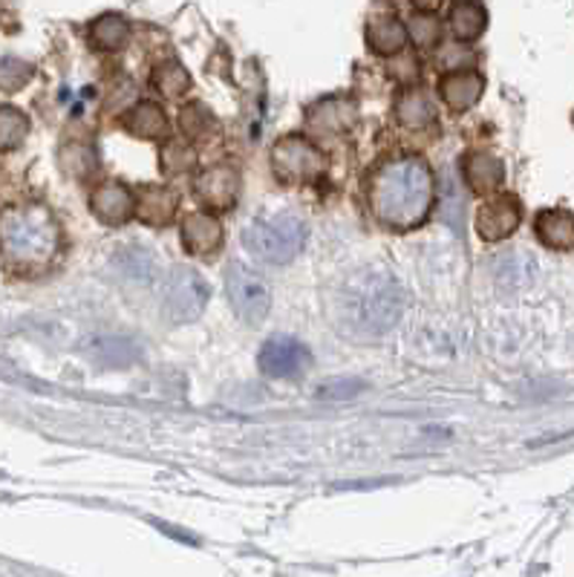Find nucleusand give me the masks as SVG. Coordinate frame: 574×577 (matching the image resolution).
Instances as JSON below:
<instances>
[{"label": "nucleus", "mask_w": 574, "mask_h": 577, "mask_svg": "<svg viewBox=\"0 0 574 577\" xmlns=\"http://www.w3.org/2000/svg\"><path fill=\"white\" fill-rule=\"evenodd\" d=\"M433 197H437L433 170L421 156H393L369 170L367 202L384 229H419L433 208Z\"/></svg>", "instance_id": "f257e3e1"}, {"label": "nucleus", "mask_w": 574, "mask_h": 577, "mask_svg": "<svg viewBox=\"0 0 574 577\" xmlns=\"http://www.w3.org/2000/svg\"><path fill=\"white\" fill-rule=\"evenodd\" d=\"M62 225L44 202L0 208V269L32 277L46 271L62 254Z\"/></svg>", "instance_id": "f03ea898"}, {"label": "nucleus", "mask_w": 574, "mask_h": 577, "mask_svg": "<svg viewBox=\"0 0 574 577\" xmlns=\"http://www.w3.org/2000/svg\"><path fill=\"white\" fill-rule=\"evenodd\" d=\"M307 243V223L291 214L266 217V220H254L243 231V246L263 263L272 266H284L300 254Z\"/></svg>", "instance_id": "7ed1b4c3"}, {"label": "nucleus", "mask_w": 574, "mask_h": 577, "mask_svg": "<svg viewBox=\"0 0 574 577\" xmlns=\"http://www.w3.org/2000/svg\"><path fill=\"white\" fill-rule=\"evenodd\" d=\"M272 170L286 185H309L327 174V156L307 136H284L272 147Z\"/></svg>", "instance_id": "20e7f679"}, {"label": "nucleus", "mask_w": 574, "mask_h": 577, "mask_svg": "<svg viewBox=\"0 0 574 577\" xmlns=\"http://www.w3.org/2000/svg\"><path fill=\"white\" fill-rule=\"evenodd\" d=\"M353 307H355V323L364 326L367 332H387L393 323H398L401 318V289L387 277H373L367 284L361 286L358 292H353Z\"/></svg>", "instance_id": "39448f33"}, {"label": "nucleus", "mask_w": 574, "mask_h": 577, "mask_svg": "<svg viewBox=\"0 0 574 577\" xmlns=\"http://www.w3.org/2000/svg\"><path fill=\"white\" fill-rule=\"evenodd\" d=\"M225 292L240 321L252 323V326L266 321L268 309H272V289L257 271L243 263H231L225 269Z\"/></svg>", "instance_id": "423d86ee"}, {"label": "nucleus", "mask_w": 574, "mask_h": 577, "mask_svg": "<svg viewBox=\"0 0 574 577\" xmlns=\"http://www.w3.org/2000/svg\"><path fill=\"white\" fill-rule=\"evenodd\" d=\"M208 298V284L202 280L197 269L188 266H177L174 275L165 284V300H162V312L170 323H191L202 315Z\"/></svg>", "instance_id": "0eeeda50"}, {"label": "nucleus", "mask_w": 574, "mask_h": 577, "mask_svg": "<svg viewBox=\"0 0 574 577\" xmlns=\"http://www.w3.org/2000/svg\"><path fill=\"white\" fill-rule=\"evenodd\" d=\"M358 124V104L350 96H330L307 110V127L314 136L341 138Z\"/></svg>", "instance_id": "6e6552de"}, {"label": "nucleus", "mask_w": 574, "mask_h": 577, "mask_svg": "<svg viewBox=\"0 0 574 577\" xmlns=\"http://www.w3.org/2000/svg\"><path fill=\"white\" fill-rule=\"evenodd\" d=\"M257 364L268 378H298L312 367V353L295 339H272L263 344Z\"/></svg>", "instance_id": "1a4fd4ad"}, {"label": "nucleus", "mask_w": 574, "mask_h": 577, "mask_svg": "<svg viewBox=\"0 0 574 577\" xmlns=\"http://www.w3.org/2000/svg\"><path fill=\"white\" fill-rule=\"evenodd\" d=\"M240 191V174L234 165H211L194 179V193L197 200L208 208V211H229L238 202Z\"/></svg>", "instance_id": "9d476101"}, {"label": "nucleus", "mask_w": 574, "mask_h": 577, "mask_svg": "<svg viewBox=\"0 0 574 577\" xmlns=\"http://www.w3.org/2000/svg\"><path fill=\"white\" fill-rule=\"evenodd\" d=\"M522 220V206L514 193H499V197H490L479 214H476V231L479 237L488 240V243H497V240L511 237L514 231L520 229Z\"/></svg>", "instance_id": "9b49d317"}, {"label": "nucleus", "mask_w": 574, "mask_h": 577, "mask_svg": "<svg viewBox=\"0 0 574 577\" xmlns=\"http://www.w3.org/2000/svg\"><path fill=\"white\" fill-rule=\"evenodd\" d=\"M90 211L99 217L104 225H124L136 217V193L124 182L108 179L92 188Z\"/></svg>", "instance_id": "f8f14e48"}, {"label": "nucleus", "mask_w": 574, "mask_h": 577, "mask_svg": "<svg viewBox=\"0 0 574 577\" xmlns=\"http://www.w3.org/2000/svg\"><path fill=\"white\" fill-rule=\"evenodd\" d=\"M485 78L476 69H451L439 78V96L453 113H465L483 99Z\"/></svg>", "instance_id": "ddd939ff"}, {"label": "nucleus", "mask_w": 574, "mask_h": 577, "mask_svg": "<svg viewBox=\"0 0 574 577\" xmlns=\"http://www.w3.org/2000/svg\"><path fill=\"white\" fill-rule=\"evenodd\" d=\"M222 225L214 214L208 211H194L183 220V243L194 257H211L222 248Z\"/></svg>", "instance_id": "4468645a"}, {"label": "nucleus", "mask_w": 574, "mask_h": 577, "mask_svg": "<svg viewBox=\"0 0 574 577\" xmlns=\"http://www.w3.org/2000/svg\"><path fill=\"white\" fill-rule=\"evenodd\" d=\"M177 208V193L165 188V185H145L136 193V217L151 229H165V225L174 223Z\"/></svg>", "instance_id": "2eb2a0df"}, {"label": "nucleus", "mask_w": 574, "mask_h": 577, "mask_svg": "<svg viewBox=\"0 0 574 577\" xmlns=\"http://www.w3.org/2000/svg\"><path fill=\"white\" fill-rule=\"evenodd\" d=\"M119 124H122L131 136L145 138V142H162V138H168L170 131L168 115H165V110H162L159 104H154V101H139V104H133V108L119 119Z\"/></svg>", "instance_id": "dca6fc26"}, {"label": "nucleus", "mask_w": 574, "mask_h": 577, "mask_svg": "<svg viewBox=\"0 0 574 577\" xmlns=\"http://www.w3.org/2000/svg\"><path fill=\"white\" fill-rule=\"evenodd\" d=\"M537 240L552 252H572L574 248V214L566 208H545L534 220Z\"/></svg>", "instance_id": "f3484780"}, {"label": "nucleus", "mask_w": 574, "mask_h": 577, "mask_svg": "<svg viewBox=\"0 0 574 577\" xmlns=\"http://www.w3.org/2000/svg\"><path fill=\"white\" fill-rule=\"evenodd\" d=\"M462 174H465V182L471 185V191L485 197V193H494L506 179V165L497 156L483 154H467L465 162H462Z\"/></svg>", "instance_id": "a211bd4d"}, {"label": "nucleus", "mask_w": 574, "mask_h": 577, "mask_svg": "<svg viewBox=\"0 0 574 577\" xmlns=\"http://www.w3.org/2000/svg\"><path fill=\"white\" fill-rule=\"evenodd\" d=\"M396 119L398 124H405L407 131H424L437 122V108L424 90L419 87H407L396 99Z\"/></svg>", "instance_id": "6ab92c4d"}, {"label": "nucleus", "mask_w": 574, "mask_h": 577, "mask_svg": "<svg viewBox=\"0 0 574 577\" xmlns=\"http://www.w3.org/2000/svg\"><path fill=\"white\" fill-rule=\"evenodd\" d=\"M367 44L376 55H398L407 44V26L396 15H378L367 26Z\"/></svg>", "instance_id": "aec40b11"}, {"label": "nucleus", "mask_w": 574, "mask_h": 577, "mask_svg": "<svg viewBox=\"0 0 574 577\" xmlns=\"http://www.w3.org/2000/svg\"><path fill=\"white\" fill-rule=\"evenodd\" d=\"M448 23H451V32L456 35V41H476L488 26V12H485L483 3L476 0H462V3H453L451 15H448Z\"/></svg>", "instance_id": "412c9836"}, {"label": "nucleus", "mask_w": 574, "mask_h": 577, "mask_svg": "<svg viewBox=\"0 0 574 577\" xmlns=\"http://www.w3.org/2000/svg\"><path fill=\"white\" fill-rule=\"evenodd\" d=\"M87 38L96 49H104V53H113V49H122L128 41H131V21L124 15H101L90 23L87 30Z\"/></svg>", "instance_id": "4be33fe9"}, {"label": "nucleus", "mask_w": 574, "mask_h": 577, "mask_svg": "<svg viewBox=\"0 0 574 577\" xmlns=\"http://www.w3.org/2000/svg\"><path fill=\"white\" fill-rule=\"evenodd\" d=\"M151 85L165 96V99H183L191 90V76H188V69L177 62H165L159 67H154L151 73Z\"/></svg>", "instance_id": "5701e85b"}, {"label": "nucleus", "mask_w": 574, "mask_h": 577, "mask_svg": "<svg viewBox=\"0 0 574 577\" xmlns=\"http://www.w3.org/2000/svg\"><path fill=\"white\" fill-rule=\"evenodd\" d=\"M179 131L188 138H208L211 133H217V119L211 115V110L199 101H191L179 110Z\"/></svg>", "instance_id": "b1692460"}, {"label": "nucleus", "mask_w": 574, "mask_h": 577, "mask_svg": "<svg viewBox=\"0 0 574 577\" xmlns=\"http://www.w3.org/2000/svg\"><path fill=\"white\" fill-rule=\"evenodd\" d=\"M162 170L168 177H179V174H188V170L197 165V151L188 145V138H168L165 147H162Z\"/></svg>", "instance_id": "393cba45"}, {"label": "nucleus", "mask_w": 574, "mask_h": 577, "mask_svg": "<svg viewBox=\"0 0 574 577\" xmlns=\"http://www.w3.org/2000/svg\"><path fill=\"white\" fill-rule=\"evenodd\" d=\"M30 133V119L18 108H0V154L18 151Z\"/></svg>", "instance_id": "a878e982"}, {"label": "nucleus", "mask_w": 574, "mask_h": 577, "mask_svg": "<svg viewBox=\"0 0 574 577\" xmlns=\"http://www.w3.org/2000/svg\"><path fill=\"white\" fill-rule=\"evenodd\" d=\"M92 355H96L99 364H104V367H128V364H133L139 358L136 346L124 339L96 341V353Z\"/></svg>", "instance_id": "bb28decb"}, {"label": "nucleus", "mask_w": 574, "mask_h": 577, "mask_svg": "<svg viewBox=\"0 0 574 577\" xmlns=\"http://www.w3.org/2000/svg\"><path fill=\"white\" fill-rule=\"evenodd\" d=\"M96 165H99V162H96V154H92L90 145L73 142V145H67L62 151V168L67 170L69 177H90L92 170H96Z\"/></svg>", "instance_id": "cd10ccee"}, {"label": "nucleus", "mask_w": 574, "mask_h": 577, "mask_svg": "<svg viewBox=\"0 0 574 577\" xmlns=\"http://www.w3.org/2000/svg\"><path fill=\"white\" fill-rule=\"evenodd\" d=\"M407 35L416 41V46H437L442 41V21L437 15H428V12H416L407 23Z\"/></svg>", "instance_id": "c85d7f7f"}, {"label": "nucleus", "mask_w": 574, "mask_h": 577, "mask_svg": "<svg viewBox=\"0 0 574 577\" xmlns=\"http://www.w3.org/2000/svg\"><path fill=\"white\" fill-rule=\"evenodd\" d=\"M35 76V67L21 58H0V90L18 92L23 85H30V78Z\"/></svg>", "instance_id": "c756f323"}, {"label": "nucleus", "mask_w": 574, "mask_h": 577, "mask_svg": "<svg viewBox=\"0 0 574 577\" xmlns=\"http://www.w3.org/2000/svg\"><path fill=\"white\" fill-rule=\"evenodd\" d=\"M364 390H367V381H361V378H330L318 387V396L321 399H353Z\"/></svg>", "instance_id": "7c9ffc66"}, {"label": "nucleus", "mask_w": 574, "mask_h": 577, "mask_svg": "<svg viewBox=\"0 0 574 577\" xmlns=\"http://www.w3.org/2000/svg\"><path fill=\"white\" fill-rule=\"evenodd\" d=\"M444 188H448V193L442 197V217L453 225V229L460 231L462 229V208H465L462 206V193L456 191V182H453V179H448Z\"/></svg>", "instance_id": "2f4dec72"}]
</instances>
